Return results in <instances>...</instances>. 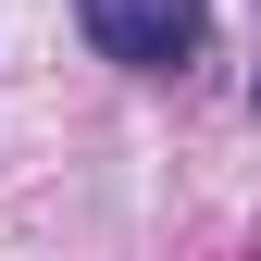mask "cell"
Returning <instances> with one entry per match:
<instances>
[{
  "instance_id": "obj_2",
  "label": "cell",
  "mask_w": 261,
  "mask_h": 261,
  "mask_svg": "<svg viewBox=\"0 0 261 261\" xmlns=\"http://www.w3.org/2000/svg\"><path fill=\"white\" fill-rule=\"evenodd\" d=\"M249 112H261V75H249Z\"/></svg>"
},
{
  "instance_id": "obj_1",
  "label": "cell",
  "mask_w": 261,
  "mask_h": 261,
  "mask_svg": "<svg viewBox=\"0 0 261 261\" xmlns=\"http://www.w3.org/2000/svg\"><path fill=\"white\" fill-rule=\"evenodd\" d=\"M75 25H87V50L124 62V75H187L212 38V0H75Z\"/></svg>"
}]
</instances>
